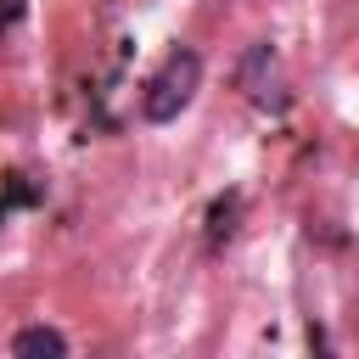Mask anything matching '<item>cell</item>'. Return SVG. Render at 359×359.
<instances>
[{
	"label": "cell",
	"mask_w": 359,
	"mask_h": 359,
	"mask_svg": "<svg viewBox=\"0 0 359 359\" xmlns=\"http://www.w3.org/2000/svg\"><path fill=\"white\" fill-rule=\"evenodd\" d=\"M196 84H202V56H196L191 45H180V50H168V56H163V67L146 79L140 112H146L151 123H174V118L191 107Z\"/></svg>",
	"instance_id": "cell-1"
},
{
	"label": "cell",
	"mask_w": 359,
	"mask_h": 359,
	"mask_svg": "<svg viewBox=\"0 0 359 359\" xmlns=\"http://www.w3.org/2000/svg\"><path fill=\"white\" fill-rule=\"evenodd\" d=\"M236 84L258 101V107H280V84H275V50L269 45H252L247 56H241V73H236Z\"/></svg>",
	"instance_id": "cell-2"
},
{
	"label": "cell",
	"mask_w": 359,
	"mask_h": 359,
	"mask_svg": "<svg viewBox=\"0 0 359 359\" xmlns=\"http://www.w3.org/2000/svg\"><path fill=\"white\" fill-rule=\"evenodd\" d=\"M11 353H17V359H62V353H67V337H62L56 325H28V331L11 337Z\"/></svg>",
	"instance_id": "cell-3"
},
{
	"label": "cell",
	"mask_w": 359,
	"mask_h": 359,
	"mask_svg": "<svg viewBox=\"0 0 359 359\" xmlns=\"http://www.w3.org/2000/svg\"><path fill=\"white\" fill-rule=\"evenodd\" d=\"M17 17H22V6H17V0H6V6H0V28H11Z\"/></svg>",
	"instance_id": "cell-5"
},
{
	"label": "cell",
	"mask_w": 359,
	"mask_h": 359,
	"mask_svg": "<svg viewBox=\"0 0 359 359\" xmlns=\"http://www.w3.org/2000/svg\"><path fill=\"white\" fill-rule=\"evenodd\" d=\"M236 213H241V202H236V196L213 202V213H208V236H213V241H224V236L236 230Z\"/></svg>",
	"instance_id": "cell-4"
}]
</instances>
